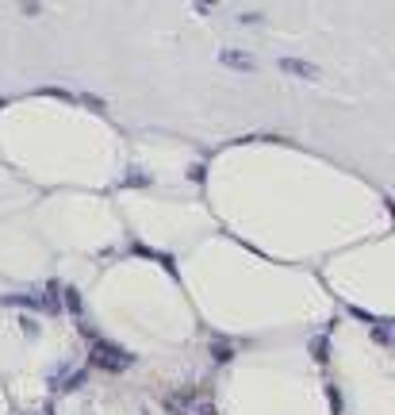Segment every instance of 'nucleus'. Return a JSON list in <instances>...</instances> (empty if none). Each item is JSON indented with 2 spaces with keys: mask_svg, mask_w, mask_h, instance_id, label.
<instances>
[{
  "mask_svg": "<svg viewBox=\"0 0 395 415\" xmlns=\"http://www.w3.org/2000/svg\"><path fill=\"white\" fill-rule=\"evenodd\" d=\"M88 361H92V366H100V369H112V373H119V369L131 366V354H127V350H119V346H112V342H104V338H97V342H92V350H88Z\"/></svg>",
  "mask_w": 395,
  "mask_h": 415,
  "instance_id": "obj_1",
  "label": "nucleus"
},
{
  "mask_svg": "<svg viewBox=\"0 0 395 415\" xmlns=\"http://www.w3.org/2000/svg\"><path fill=\"white\" fill-rule=\"evenodd\" d=\"M284 69H288V73H296V78H311V81H318V69H315V66H307V62H292V58H284Z\"/></svg>",
  "mask_w": 395,
  "mask_h": 415,
  "instance_id": "obj_2",
  "label": "nucleus"
},
{
  "mask_svg": "<svg viewBox=\"0 0 395 415\" xmlns=\"http://www.w3.org/2000/svg\"><path fill=\"white\" fill-rule=\"evenodd\" d=\"M222 66H231V69H253V62L242 58L238 50H222Z\"/></svg>",
  "mask_w": 395,
  "mask_h": 415,
  "instance_id": "obj_3",
  "label": "nucleus"
}]
</instances>
